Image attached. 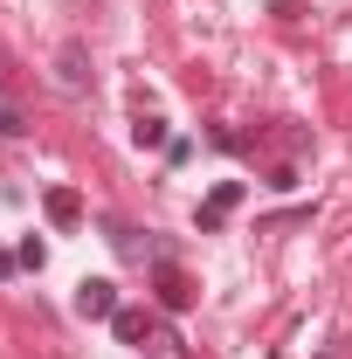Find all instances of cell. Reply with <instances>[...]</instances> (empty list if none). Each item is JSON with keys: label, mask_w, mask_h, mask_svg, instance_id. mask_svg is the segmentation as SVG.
<instances>
[{"label": "cell", "mask_w": 352, "mask_h": 359, "mask_svg": "<svg viewBox=\"0 0 352 359\" xmlns=\"http://www.w3.org/2000/svg\"><path fill=\"white\" fill-rule=\"evenodd\" d=\"M152 283H159V304H166V311H187V304H194V283H187V269L166 263V256L152 263Z\"/></svg>", "instance_id": "obj_2"}, {"label": "cell", "mask_w": 352, "mask_h": 359, "mask_svg": "<svg viewBox=\"0 0 352 359\" xmlns=\"http://www.w3.org/2000/svg\"><path fill=\"white\" fill-rule=\"evenodd\" d=\"M42 208H48V222H55V228H76V222H83V194H76V187H48Z\"/></svg>", "instance_id": "obj_3"}, {"label": "cell", "mask_w": 352, "mask_h": 359, "mask_svg": "<svg viewBox=\"0 0 352 359\" xmlns=\"http://www.w3.org/2000/svg\"><path fill=\"white\" fill-rule=\"evenodd\" d=\"M318 359H346V353H318Z\"/></svg>", "instance_id": "obj_9"}, {"label": "cell", "mask_w": 352, "mask_h": 359, "mask_svg": "<svg viewBox=\"0 0 352 359\" xmlns=\"http://www.w3.org/2000/svg\"><path fill=\"white\" fill-rule=\"evenodd\" d=\"M111 332H118L125 346H145V339H159V325H152V311H118V318H111ZM159 346H166V339H159Z\"/></svg>", "instance_id": "obj_5"}, {"label": "cell", "mask_w": 352, "mask_h": 359, "mask_svg": "<svg viewBox=\"0 0 352 359\" xmlns=\"http://www.w3.org/2000/svg\"><path fill=\"white\" fill-rule=\"evenodd\" d=\"M14 263H21V256H7V249H0V283H7V276H14Z\"/></svg>", "instance_id": "obj_8"}, {"label": "cell", "mask_w": 352, "mask_h": 359, "mask_svg": "<svg viewBox=\"0 0 352 359\" xmlns=\"http://www.w3.org/2000/svg\"><path fill=\"white\" fill-rule=\"evenodd\" d=\"M55 76H62V90H90V55H83V42H62Z\"/></svg>", "instance_id": "obj_4"}, {"label": "cell", "mask_w": 352, "mask_h": 359, "mask_svg": "<svg viewBox=\"0 0 352 359\" xmlns=\"http://www.w3.org/2000/svg\"><path fill=\"white\" fill-rule=\"evenodd\" d=\"M76 311L83 318H118L125 311V304H118V283H111V276H83V283H76Z\"/></svg>", "instance_id": "obj_1"}, {"label": "cell", "mask_w": 352, "mask_h": 359, "mask_svg": "<svg viewBox=\"0 0 352 359\" xmlns=\"http://www.w3.org/2000/svg\"><path fill=\"white\" fill-rule=\"evenodd\" d=\"M132 138H138V145H152V152H159V145H173L166 118H138V125H132Z\"/></svg>", "instance_id": "obj_6"}, {"label": "cell", "mask_w": 352, "mask_h": 359, "mask_svg": "<svg viewBox=\"0 0 352 359\" xmlns=\"http://www.w3.org/2000/svg\"><path fill=\"white\" fill-rule=\"evenodd\" d=\"M28 132V125H21V111H14V104H0V138H21Z\"/></svg>", "instance_id": "obj_7"}]
</instances>
